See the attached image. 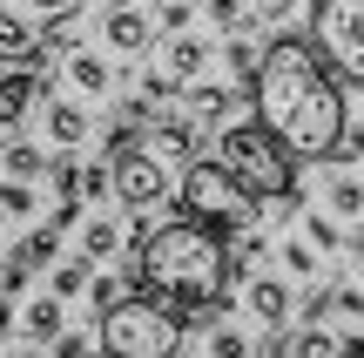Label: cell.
Segmentation results:
<instances>
[{"label":"cell","mask_w":364,"mask_h":358,"mask_svg":"<svg viewBox=\"0 0 364 358\" xmlns=\"http://www.w3.org/2000/svg\"><path fill=\"white\" fill-rule=\"evenodd\" d=\"M108 162H115V196H122V210H156V203L162 196H169V162H162L156 156V149H142V142H135V149H122V156H108Z\"/></svg>","instance_id":"cell-7"},{"label":"cell","mask_w":364,"mask_h":358,"mask_svg":"<svg viewBox=\"0 0 364 358\" xmlns=\"http://www.w3.org/2000/svg\"><path fill=\"white\" fill-rule=\"evenodd\" d=\"M216 54H223V68H230V75H236V81H243V88H250V75H257V61H263V48H257V41H250V21H243V27H230Z\"/></svg>","instance_id":"cell-19"},{"label":"cell","mask_w":364,"mask_h":358,"mask_svg":"<svg viewBox=\"0 0 364 358\" xmlns=\"http://www.w3.org/2000/svg\"><path fill=\"white\" fill-rule=\"evenodd\" d=\"M243 311L263 325V332H284V325L297 318L290 278H277V270H250V278H243Z\"/></svg>","instance_id":"cell-8"},{"label":"cell","mask_w":364,"mask_h":358,"mask_svg":"<svg viewBox=\"0 0 364 358\" xmlns=\"http://www.w3.org/2000/svg\"><path fill=\"white\" fill-rule=\"evenodd\" d=\"M311 48L338 81L364 88V0H311Z\"/></svg>","instance_id":"cell-6"},{"label":"cell","mask_w":364,"mask_h":358,"mask_svg":"<svg viewBox=\"0 0 364 358\" xmlns=\"http://www.w3.org/2000/svg\"><path fill=\"white\" fill-rule=\"evenodd\" d=\"M88 278H95V264H88L81 251L48 264V291H54V298H81V291H88Z\"/></svg>","instance_id":"cell-20"},{"label":"cell","mask_w":364,"mask_h":358,"mask_svg":"<svg viewBox=\"0 0 364 358\" xmlns=\"http://www.w3.org/2000/svg\"><path fill=\"white\" fill-rule=\"evenodd\" d=\"M203 14H209V27H223V34H230V27L250 21V0H203Z\"/></svg>","instance_id":"cell-30"},{"label":"cell","mask_w":364,"mask_h":358,"mask_svg":"<svg viewBox=\"0 0 364 358\" xmlns=\"http://www.w3.org/2000/svg\"><path fill=\"white\" fill-rule=\"evenodd\" d=\"M14 332H21V311H14V298L0 291V338H14Z\"/></svg>","instance_id":"cell-36"},{"label":"cell","mask_w":364,"mask_h":358,"mask_svg":"<svg viewBox=\"0 0 364 358\" xmlns=\"http://www.w3.org/2000/svg\"><path fill=\"white\" fill-rule=\"evenodd\" d=\"M129 291H149L169 305L182 325H209L230 291V237L203 216H176V223L135 230L129 237Z\"/></svg>","instance_id":"cell-2"},{"label":"cell","mask_w":364,"mask_h":358,"mask_svg":"<svg viewBox=\"0 0 364 358\" xmlns=\"http://www.w3.org/2000/svg\"><path fill=\"white\" fill-rule=\"evenodd\" d=\"M182 115H189L196 129H223V122H236V88H209V81H189V88H182Z\"/></svg>","instance_id":"cell-13"},{"label":"cell","mask_w":364,"mask_h":358,"mask_svg":"<svg viewBox=\"0 0 364 358\" xmlns=\"http://www.w3.org/2000/svg\"><path fill=\"white\" fill-rule=\"evenodd\" d=\"M304 237H311L317 251H344V223L331 210H304Z\"/></svg>","instance_id":"cell-26"},{"label":"cell","mask_w":364,"mask_h":358,"mask_svg":"<svg viewBox=\"0 0 364 358\" xmlns=\"http://www.w3.org/2000/svg\"><path fill=\"white\" fill-rule=\"evenodd\" d=\"M0 176H27V183L48 176V149H41V142H7V149H0Z\"/></svg>","instance_id":"cell-22"},{"label":"cell","mask_w":364,"mask_h":358,"mask_svg":"<svg viewBox=\"0 0 364 358\" xmlns=\"http://www.w3.org/2000/svg\"><path fill=\"white\" fill-rule=\"evenodd\" d=\"M14 7H21V14H34V21H68L81 0H14Z\"/></svg>","instance_id":"cell-33"},{"label":"cell","mask_w":364,"mask_h":358,"mask_svg":"<svg viewBox=\"0 0 364 358\" xmlns=\"http://www.w3.org/2000/svg\"><path fill=\"white\" fill-rule=\"evenodd\" d=\"M61 81L81 95V102H102V95L115 88V68H108V54H95V48H68L61 54Z\"/></svg>","instance_id":"cell-11"},{"label":"cell","mask_w":364,"mask_h":358,"mask_svg":"<svg viewBox=\"0 0 364 358\" xmlns=\"http://www.w3.org/2000/svg\"><path fill=\"white\" fill-rule=\"evenodd\" d=\"M149 41H156V14L129 7V0L102 7V48L108 54H149Z\"/></svg>","instance_id":"cell-9"},{"label":"cell","mask_w":364,"mask_h":358,"mask_svg":"<svg viewBox=\"0 0 364 358\" xmlns=\"http://www.w3.org/2000/svg\"><path fill=\"white\" fill-rule=\"evenodd\" d=\"M176 203H182V216H203V223H216L223 237L263 223V196H250L223 162H182V196Z\"/></svg>","instance_id":"cell-5"},{"label":"cell","mask_w":364,"mask_h":358,"mask_svg":"<svg viewBox=\"0 0 364 358\" xmlns=\"http://www.w3.org/2000/svg\"><path fill=\"white\" fill-rule=\"evenodd\" d=\"M297 7H304V0H250V21L284 27V21H297Z\"/></svg>","instance_id":"cell-31"},{"label":"cell","mask_w":364,"mask_h":358,"mask_svg":"<svg viewBox=\"0 0 364 358\" xmlns=\"http://www.w3.org/2000/svg\"><path fill=\"white\" fill-rule=\"evenodd\" d=\"M250 345H257V338H250L243 325H216V318L203 325V352L209 358H250Z\"/></svg>","instance_id":"cell-21"},{"label":"cell","mask_w":364,"mask_h":358,"mask_svg":"<svg viewBox=\"0 0 364 358\" xmlns=\"http://www.w3.org/2000/svg\"><path fill=\"white\" fill-rule=\"evenodd\" d=\"M270 251H277V264H284V278H297V284L324 278V251H317L311 237H284V243H270Z\"/></svg>","instance_id":"cell-18"},{"label":"cell","mask_w":364,"mask_h":358,"mask_svg":"<svg viewBox=\"0 0 364 358\" xmlns=\"http://www.w3.org/2000/svg\"><path fill=\"white\" fill-rule=\"evenodd\" d=\"M0 223H7V216H0Z\"/></svg>","instance_id":"cell-39"},{"label":"cell","mask_w":364,"mask_h":358,"mask_svg":"<svg viewBox=\"0 0 364 358\" xmlns=\"http://www.w3.org/2000/svg\"><path fill=\"white\" fill-rule=\"evenodd\" d=\"M344 358H364V332H358V338H344Z\"/></svg>","instance_id":"cell-37"},{"label":"cell","mask_w":364,"mask_h":358,"mask_svg":"<svg viewBox=\"0 0 364 358\" xmlns=\"http://www.w3.org/2000/svg\"><path fill=\"white\" fill-rule=\"evenodd\" d=\"M216 162L263 203H290L304 210V189H297V156L277 142L263 122H223L216 129Z\"/></svg>","instance_id":"cell-3"},{"label":"cell","mask_w":364,"mask_h":358,"mask_svg":"<svg viewBox=\"0 0 364 358\" xmlns=\"http://www.w3.org/2000/svg\"><path fill=\"white\" fill-rule=\"evenodd\" d=\"M324 162H344V169H358L364 162V122H344L338 129V142H331V156Z\"/></svg>","instance_id":"cell-27"},{"label":"cell","mask_w":364,"mask_h":358,"mask_svg":"<svg viewBox=\"0 0 364 358\" xmlns=\"http://www.w3.org/2000/svg\"><path fill=\"white\" fill-rule=\"evenodd\" d=\"M41 210V196H34V183H27V176H0V216H34Z\"/></svg>","instance_id":"cell-24"},{"label":"cell","mask_w":364,"mask_h":358,"mask_svg":"<svg viewBox=\"0 0 364 358\" xmlns=\"http://www.w3.org/2000/svg\"><path fill=\"white\" fill-rule=\"evenodd\" d=\"M115 196V162H81V203Z\"/></svg>","instance_id":"cell-28"},{"label":"cell","mask_w":364,"mask_h":358,"mask_svg":"<svg viewBox=\"0 0 364 358\" xmlns=\"http://www.w3.org/2000/svg\"><path fill=\"white\" fill-rule=\"evenodd\" d=\"M324 210L338 216V223H358V216H364V176L358 169L331 162V176H324Z\"/></svg>","instance_id":"cell-16"},{"label":"cell","mask_w":364,"mask_h":358,"mask_svg":"<svg viewBox=\"0 0 364 358\" xmlns=\"http://www.w3.org/2000/svg\"><path fill=\"white\" fill-rule=\"evenodd\" d=\"M41 88H48V81H41L27 61H21V68H7V75H0V129H14V122H21L27 108L41 102Z\"/></svg>","instance_id":"cell-14"},{"label":"cell","mask_w":364,"mask_h":358,"mask_svg":"<svg viewBox=\"0 0 364 358\" xmlns=\"http://www.w3.org/2000/svg\"><path fill=\"white\" fill-rule=\"evenodd\" d=\"M290 358H344V338H331L324 325H297V338H290Z\"/></svg>","instance_id":"cell-23"},{"label":"cell","mask_w":364,"mask_h":358,"mask_svg":"<svg viewBox=\"0 0 364 358\" xmlns=\"http://www.w3.org/2000/svg\"><path fill=\"white\" fill-rule=\"evenodd\" d=\"M331 298H338V311H344V318H364V284L344 278V284H331Z\"/></svg>","instance_id":"cell-35"},{"label":"cell","mask_w":364,"mask_h":358,"mask_svg":"<svg viewBox=\"0 0 364 358\" xmlns=\"http://www.w3.org/2000/svg\"><path fill=\"white\" fill-rule=\"evenodd\" d=\"M196 7L189 0H156V34H176V27H189Z\"/></svg>","instance_id":"cell-32"},{"label":"cell","mask_w":364,"mask_h":358,"mask_svg":"<svg viewBox=\"0 0 364 358\" xmlns=\"http://www.w3.org/2000/svg\"><path fill=\"white\" fill-rule=\"evenodd\" d=\"M182 332L189 325L169 305H156L149 291H122L102 311V325H95V345H102V358H176Z\"/></svg>","instance_id":"cell-4"},{"label":"cell","mask_w":364,"mask_h":358,"mask_svg":"<svg viewBox=\"0 0 364 358\" xmlns=\"http://www.w3.org/2000/svg\"><path fill=\"white\" fill-rule=\"evenodd\" d=\"M122 291H129V284H122V278H108V270L102 264H95V278H88V291H81V298H88V311H95V318H102V311L108 305H115V298Z\"/></svg>","instance_id":"cell-29"},{"label":"cell","mask_w":364,"mask_h":358,"mask_svg":"<svg viewBox=\"0 0 364 358\" xmlns=\"http://www.w3.org/2000/svg\"><path fill=\"white\" fill-rule=\"evenodd\" d=\"M41 129H48L54 149H81L88 142V108H81V95H54V102L41 108Z\"/></svg>","instance_id":"cell-12"},{"label":"cell","mask_w":364,"mask_h":358,"mask_svg":"<svg viewBox=\"0 0 364 358\" xmlns=\"http://www.w3.org/2000/svg\"><path fill=\"white\" fill-rule=\"evenodd\" d=\"M7 358H48V352H41V345H14Z\"/></svg>","instance_id":"cell-38"},{"label":"cell","mask_w":364,"mask_h":358,"mask_svg":"<svg viewBox=\"0 0 364 358\" xmlns=\"http://www.w3.org/2000/svg\"><path fill=\"white\" fill-rule=\"evenodd\" d=\"M250 102H257V122L297 162H324L331 142H338V129L351 122L344 115L338 75H331L324 54H317L311 41H297V34H284V41L263 48L257 75H250Z\"/></svg>","instance_id":"cell-1"},{"label":"cell","mask_w":364,"mask_h":358,"mask_svg":"<svg viewBox=\"0 0 364 358\" xmlns=\"http://www.w3.org/2000/svg\"><path fill=\"white\" fill-rule=\"evenodd\" d=\"M48 358H95V338H88V332H61Z\"/></svg>","instance_id":"cell-34"},{"label":"cell","mask_w":364,"mask_h":358,"mask_svg":"<svg viewBox=\"0 0 364 358\" xmlns=\"http://www.w3.org/2000/svg\"><path fill=\"white\" fill-rule=\"evenodd\" d=\"M122 243H129V230H122L115 216H81V257H88V264L122 257Z\"/></svg>","instance_id":"cell-17"},{"label":"cell","mask_w":364,"mask_h":358,"mask_svg":"<svg viewBox=\"0 0 364 358\" xmlns=\"http://www.w3.org/2000/svg\"><path fill=\"white\" fill-rule=\"evenodd\" d=\"M338 318V298H331V284H304V305H297V325H331Z\"/></svg>","instance_id":"cell-25"},{"label":"cell","mask_w":364,"mask_h":358,"mask_svg":"<svg viewBox=\"0 0 364 358\" xmlns=\"http://www.w3.org/2000/svg\"><path fill=\"white\" fill-rule=\"evenodd\" d=\"M209 61H216V48H209L203 34H189V27H176V34H162V75L176 81V88H189V81L209 75Z\"/></svg>","instance_id":"cell-10"},{"label":"cell","mask_w":364,"mask_h":358,"mask_svg":"<svg viewBox=\"0 0 364 358\" xmlns=\"http://www.w3.org/2000/svg\"><path fill=\"white\" fill-rule=\"evenodd\" d=\"M21 332L34 338V345H54V338L68 332V298H54V291L27 298V305H21Z\"/></svg>","instance_id":"cell-15"}]
</instances>
